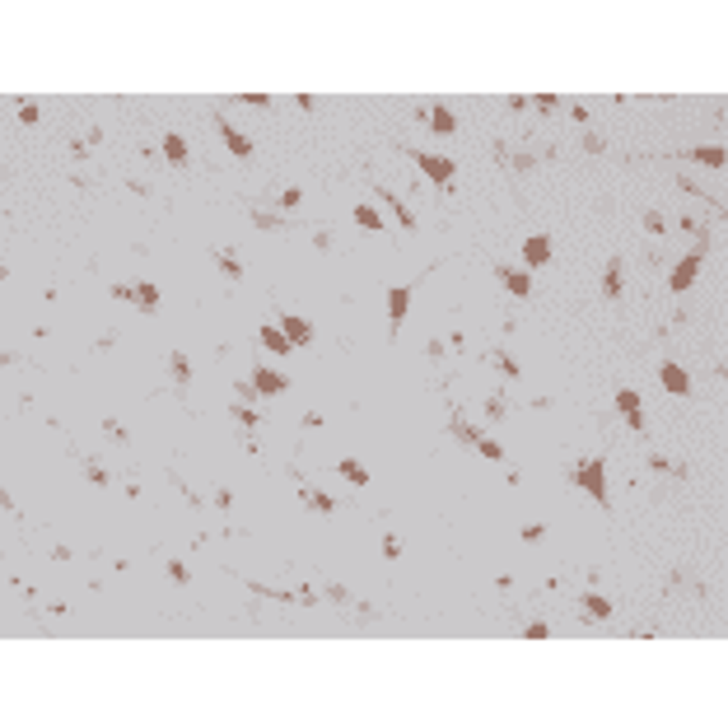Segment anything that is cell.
Listing matches in <instances>:
<instances>
[{
	"label": "cell",
	"instance_id": "cell-1",
	"mask_svg": "<svg viewBox=\"0 0 728 728\" xmlns=\"http://www.w3.org/2000/svg\"><path fill=\"white\" fill-rule=\"evenodd\" d=\"M603 472H607V458H589V463H574V467H570V481L579 486V490H589L598 504H607V481H603Z\"/></svg>",
	"mask_w": 728,
	"mask_h": 728
},
{
	"label": "cell",
	"instance_id": "cell-2",
	"mask_svg": "<svg viewBox=\"0 0 728 728\" xmlns=\"http://www.w3.org/2000/svg\"><path fill=\"white\" fill-rule=\"evenodd\" d=\"M700 266H705V233H700V243L691 252H686L682 262L672 266V276H667V290H672V295H682V290H691V280L700 276Z\"/></svg>",
	"mask_w": 728,
	"mask_h": 728
},
{
	"label": "cell",
	"instance_id": "cell-3",
	"mask_svg": "<svg viewBox=\"0 0 728 728\" xmlns=\"http://www.w3.org/2000/svg\"><path fill=\"white\" fill-rule=\"evenodd\" d=\"M112 299H131L140 313H155L159 309V285L140 280V285H112Z\"/></svg>",
	"mask_w": 728,
	"mask_h": 728
},
{
	"label": "cell",
	"instance_id": "cell-4",
	"mask_svg": "<svg viewBox=\"0 0 728 728\" xmlns=\"http://www.w3.org/2000/svg\"><path fill=\"white\" fill-rule=\"evenodd\" d=\"M411 290L416 285H387V336H397L406 309H411Z\"/></svg>",
	"mask_w": 728,
	"mask_h": 728
},
{
	"label": "cell",
	"instance_id": "cell-5",
	"mask_svg": "<svg viewBox=\"0 0 728 728\" xmlns=\"http://www.w3.org/2000/svg\"><path fill=\"white\" fill-rule=\"evenodd\" d=\"M406 155L416 159V169L425 173V178H434V183H449L453 173H458V164L444 159V155H425V150H406Z\"/></svg>",
	"mask_w": 728,
	"mask_h": 728
},
{
	"label": "cell",
	"instance_id": "cell-6",
	"mask_svg": "<svg viewBox=\"0 0 728 728\" xmlns=\"http://www.w3.org/2000/svg\"><path fill=\"white\" fill-rule=\"evenodd\" d=\"M276 327H280V332H285L295 346H309V341H313V323H309V318H299V313H280Z\"/></svg>",
	"mask_w": 728,
	"mask_h": 728
},
{
	"label": "cell",
	"instance_id": "cell-7",
	"mask_svg": "<svg viewBox=\"0 0 728 728\" xmlns=\"http://www.w3.org/2000/svg\"><path fill=\"white\" fill-rule=\"evenodd\" d=\"M495 280L509 290L513 299H527L532 295V280H527V271H513V266H495Z\"/></svg>",
	"mask_w": 728,
	"mask_h": 728
},
{
	"label": "cell",
	"instance_id": "cell-8",
	"mask_svg": "<svg viewBox=\"0 0 728 728\" xmlns=\"http://www.w3.org/2000/svg\"><path fill=\"white\" fill-rule=\"evenodd\" d=\"M658 383H663L672 397H686V392H691V378L682 373V364H667V359L658 364Z\"/></svg>",
	"mask_w": 728,
	"mask_h": 728
},
{
	"label": "cell",
	"instance_id": "cell-9",
	"mask_svg": "<svg viewBox=\"0 0 728 728\" xmlns=\"http://www.w3.org/2000/svg\"><path fill=\"white\" fill-rule=\"evenodd\" d=\"M617 411L630 420V430H644V416H640V392H635V387H617Z\"/></svg>",
	"mask_w": 728,
	"mask_h": 728
},
{
	"label": "cell",
	"instance_id": "cell-10",
	"mask_svg": "<svg viewBox=\"0 0 728 728\" xmlns=\"http://www.w3.org/2000/svg\"><path fill=\"white\" fill-rule=\"evenodd\" d=\"M215 131L224 136V145H229V155H238V159H252V140L243 136V131H233L224 117H215Z\"/></svg>",
	"mask_w": 728,
	"mask_h": 728
},
{
	"label": "cell",
	"instance_id": "cell-11",
	"mask_svg": "<svg viewBox=\"0 0 728 728\" xmlns=\"http://www.w3.org/2000/svg\"><path fill=\"white\" fill-rule=\"evenodd\" d=\"M252 387H257L262 397H276V392H285V387H290V378H285V373H276V369H252Z\"/></svg>",
	"mask_w": 728,
	"mask_h": 728
},
{
	"label": "cell",
	"instance_id": "cell-12",
	"mask_svg": "<svg viewBox=\"0 0 728 728\" xmlns=\"http://www.w3.org/2000/svg\"><path fill=\"white\" fill-rule=\"evenodd\" d=\"M523 262L527 266H546L551 262V238H546V233H532V238L523 243Z\"/></svg>",
	"mask_w": 728,
	"mask_h": 728
},
{
	"label": "cell",
	"instance_id": "cell-13",
	"mask_svg": "<svg viewBox=\"0 0 728 728\" xmlns=\"http://www.w3.org/2000/svg\"><path fill=\"white\" fill-rule=\"evenodd\" d=\"M449 434L458 439V444H467V449H477V439H481V430L477 425H467V416L453 406V416H449Z\"/></svg>",
	"mask_w": 728,
	"mask_h": 728
},
{
	"label": "cell",
	"instance_id": "cell-14",
	"mask_svg": "<svg viewBox=\"0 0 728 728\" xmlns=\"http://www.w3.org/2000/svg\"><path fill=\"white\" fill-rule=\"evenodd\" d=\"M621 276H626V257H612V262H607V271H603V295L607 299H621Z\"/></svg>",
	"mask_w": 728,
	"mask_h": 728
},
{
	"label": "cell",
	"instance_id": "cell-15",
	"mask_svg": "<svg viewBox=\"0 0 728 728\" xmlns=\"http://www.w3.org/2000/svg\"><path fill=\"white\" fill-rule=\"evenodd\" d=\"M373 192L383 196V206H387V210H392V215L402 219V229H416V215H411V210H406V206H402V196H392V192H387V187H378V183H373Z\"/></svg>",
	"mask_w": 728,
	"mask_h": 728
},
{
	"label": "cell",
	"instance_id": "cell-16",
	"mask_svg": "<svg viewBox=\"0 0 728 728\" xmlns=\"http://www.w3.org/2000/svg\"><path fill=\"white\" fill-rule=\"evenodd\" d=\"M262 346L271 350V355H290V346H295V341H290L280 327H262Z\"/></svg>",
	"mask_w": 728,
	"mask_h": 728
},
{
	"label": "cell",
	"instance_id": "cell-17",
	"mask_svg": "<svg viewBox=\"0 0 728 728\" xmlns=\"http://www.w3.org/2000/svg\"><path fill=\"white\" fill-rule=\"evenodd\" d=\"M336 472H341L350 486H369V467L355 463V458H341V463H336Z\"/></svg>",
	"mask_w": 728,
	"mask_h": 728
},
{
	"label": "cell",
	"instance_id": "cell-18",
	"mask_svg": "<svg viewBox=\"0 0 728 728\" xmlns=\"http://www.w3.org/2000/svg\"><path fill=\"white\" fill-rule=\"evenodd\" d=\"M169 373L178 378V387H183L187 378H192V359H187L183 350H169Z\"/></svg>",
	"mask_w": 728,
	"mask_h": 728
},
{
	"label": "cell",
	"instance_id": "cell-19",
	"mask_svg": "<svg viewBox=\"0 0 728 728\" xmlns=\"http://www.w3.org/2000/svg\"><path fill=\"white\" fill-rule=\"evenodd\" d=\"M686 159H696V164H710V169H724V150H719V145H705V150H686Z\"/></svg>",
	"mask_w": 728,
	"mask_h": 728
},
{
	"label": "cell",
	"instance_id": "cell-20",
	"mask_svg": "<svg viewBox=\"0 0 728 728\" xmlns=\"http://www.w3.org/2000/svg\"><path fill=\"white\" fill-rule=\"evenodd\" d=\"M299 495H304V504H309V509H318V513H332V509H336V499L323 495V490H309V486H304Z\"/></svg>",
	"mask_w": 728,
	"mask_h": 728
},
{
	"label": "cell",
	"instance_id": "cell-21",
	"mask_svg": "<svg viewBox=\"0 0 728 728\" xmlns=\"http://www.w3.org/2000/svg\"><path fill=\"white\" fill-rule=\"evenodd\" d=\"M355 224H359V229H373V233H378V229H383V215H378L373 206L359 201V206H355Z\"/></svg>",
	"mask_w": 728,
	"mask_h": 728
},
{
	"label": "cell",
	"instance_id": "cell-22",
	"mask_svg": "<svg viewBox=\"0 0 728 728\" xmlns=\"http://www.w3.org/2000/svg\"><path fill=\"white\" fill-rule=\"evenodd\" d=\"M584 612L598 617V621H607V617H612V603H607L603 593H584Z\"/></svg>",
	"mask_w": 728,
	"mask_h": 728
},
{
	"label": "cell",
	"instance_id": "cell-23",
	"mask_svg": "<svg viewBox=\"0 0 728 728\" xmlns=\"http://www.w3.org/2000/svg\"><path fill=\"white\" fill-rule=\"evenodd\" d=\"M164 155H169L173 164H187V140L178 136V131H169V136H164Z\"/></svg>",
	"mask_w": 728,
	"mask_h": 728
},
{
	"label": "cell",
	"instance_id": "cell-24",
	"mask_svg": "<svg viewBox=\"0 0 728 728\" xmlns=\"http://www.w3.org/2000/svg\"><path fill=\"white\" fill-rule=\"evenodd\" d=\"M84 481H89V486H108V467L98 463V458H84Z\"/></svg>",
	"mask_w": 728,
	"mask_h": 728
},
{
	"label": "cell",
	"instance_id": "cell-25",
	"mask_svg": "<svg viewBox=\"0 0 728 728\" xmlns=\"http://www.w3.org/2000/svg\"><path fill=\"white\" fill-rule=\"evenodd\" d=\"M490 364H495L504 378H518V359H513L509 350H490Z\"/></svg>",
	"mask_w": 728,
	"mask_h": 728
},
{
	"label": "cell",
	"instance_id": "cell-26",
	"mask_svg": "<svg viewBox=\"0 0 728 728\" xmlns=\"http://www.w3.org/2000/svg\"><path fill=\"white\" fill-rule=\"evenodd\" d=\"M215 266H219V271H224L229 280H238V276H243V266H238V257H233L229 248H224V252H215Z\"/></svg>",
	"mask_w": 728,
	"mask_h": 728
},
{
	"label": "cell",
	"instance_id": "cell-27",
	"mask_svg": "<svg viewBox=\"0 0 728 728\" xmlns=\"http://www.w3.org/2000/svg\"><path fill=\"white\" fill-rule=\"evenodd\" d=\"M477 453H481V458H490V463H504V449H499L495 439H486V434L477 439Z\"/></svg>",
	"mask_w": 728,
	"mask_h": 728
},
{
	"label": "cell",
	"instance_id": "cell-28",
	"mask_svg": "<svg viewBox=\"0 0 728 728\" xmlns=\"http://www.w3.org/2000/svg\"><path fill=\"white\" fill-rule=\"evenodd\" d=\"M252 224H257V229H285V224H290V219H280V215H266V210H252Z\"/></svg>",
	"mask_w": 728,
	"mask_h": 728
},
{
	"label": "cell",
	"instance_id": "cell-29",
	"mask_svg": "<svg viewBox=\"0 0 728 728\" xmlns=\"http://www.w3.org/2000/svg\"><path fill=\"white\" fill-rule=\"evenodd\" d=\"M430 126H434V131H444V136H449V131H453V126H458V122H453V112H449V108H434V112H430Z\"/></svg>",
	"mask_w": 728,
	"mask_h": 728
},
{
	"label": "cell",
	"instance_id": "cell-30",
	"mask_svg": "<svg viewBox=\"0 0 728 728\" xmlns=\"http://www.w3.org/2000/svg\"><path fill=\"white\" fill-rule=\"evenodd\" d=\"M229 411H233V420H243L248 430H257V411H248V406H243V402H233Z\"/></svg>",
	"mask_w": 728,
	"mask_h": 728
},
{
	"label": "cell",
	"instance_id": "cell-31",
	"mask_svg": "<svg viewBox=\"0 0 728 728\" xmlns=\"http://www.w3.org/2000/svg\"><path fill=\"white\" fill-rule=\"evenodd\" d=\"M402 556V537H392V532H387L383 537V560H397Z\"/></svg>",
	"mask_w": 728,
	"mask_h": 728
},
{
	"label": "cell",
	"instance_id": "cell-32",
	"mask_svg": "<svg viewBox=\"0 0 728 728\" xmlns=\"http://www.w3.org/2000/svg\"><path fill=\"white\" fill-rule=\"evenodd\" d=\"M169 579H173V584H187V579H192V570H187L183 560H169Z\"/></svg>",
	"mask_w": 728,
	"mask_h": 728
},
{
	"label": "cell",
	"instance_id": "cell-33",
	"mask_svg": "<svg viewBox=\"0 0 728 728\" xmlns=\"http://www.w3.org/2000/svg\"><path fill=\"white\" fill-rule=\"evenodd\" d=\"M313 248H318V252L332 248V229H313Z\"/></svg>",
	"mask_w": 728,
	"mask_h": 728
},
{
	"label": "cell",
	"instance_id": "cell-34",
	"mask_svg": "<svg viewBox=\"0 0 728 728\" xmlns=\"http://www.w3.org/2000/svg\"><path fill=\"white\" fill-rule=\"evenodd\" d=\"M486 416H490V420H499V416H504V397H499V392L490 397V402H486Z\"/></svg>",
	"mask_w": 728,
	"mask_h": 728
},
{
	"label": "cell",
	"instance_id": "cell-35",
	"mask_svg": "<svg viewBox=\"0 0 728 728\" xmlns=\"http://www.w3.org/2000/svg\"><path fill=\"white\" fill-rule=\"evenodd\" d=\"M238 103H248V108H271V98H266V93H243Z\"/></svg>",
	"mask_w": 728,
	"mask_h": 728
},
{
	"label": "cell",
	"instance_id": "cell-36",
	"mask_svg": "<svg viewBox=\"0 0 728 728\" xmlns=\"http://www.w3.org/2000/svg\"><path fill=\"white\" fill-rule=\"evenodd\" d=\"M280 206H285V210H295V206H299V187H285V192H280Z\"/></svg>",
	"mask_w": 728,
	"mask_h": 728
},
{
	"label": "cell",
	"instance_id": "cell-37",
	"mask_svg": "<svg viewBox=\"0 0 728 728\" xmlns=\"http://www.w3.org/2000/svg\"><path fill=\"white\" fill-rule=\"evenodd\" d=\"M103 430L112 434V444H126V430H122V425H117V420H103Z\"/></svg>",
	"mask_w": 728,
	"mask_h": 728
},
{
	"label": "cell",
	"instance_id": "cell-38",
	"mask_svg": "<svg viewBox=\"0 0 728 728\" xmlns=\"http://www.w3.org/2000/svg\"><path fill=\"white\" fill-rule=\"evenodd\" d=\"M644 229H649V233H663V215H658V210H649V215H644Z\"/></svg>",
	"mask_w": 728,
	"mask_h": 728
},
{
	"label": "cell",
	"instance_id": "cell-39",
	"mask_svg": "<svg viewBox=\"0 0 728 728\" xmlns=\"http://www.w3.org/2000/svg\"><path fill=\"white\" fill-rule=\"evenodd\" d=\"M532 103H537V108H542V112H551V108H556V103H560V98H556V93H537Z\"/></svg>",
	"mask_w": 728,
	"mask_h": 728
},
{
	"label": "cell",
	"instance_id": "cell-40",
	"mask_svg": "<svg viewBox=\"0 0 728 728\" xmlns=\"http://www.w3.org/2000/svg\"><path fill=\"white\" fill-rule=\"evenodd\" d=\"M233 397H243V402H248V397H257V387H252V383H243V378H238V383H233Z\"/></svg>",
	"mask_w": 728,
	"mask_h": 728
},
{
	"label": "cell",
	"instance_id": "cell-41",
	"mask_svg": "<svg viewBox=\"0 0 728 728\" xmlns=\"http://www.w3.org/2000/svg\"><path fill=\"white\" fill-rule=\"evenodd\" d=\"M523 635H527V640H546V621H532V626H527Z\"/></svg>",
	"mask_w": 728,
	"mask_h": 728
},
{
	"label": "cell",
	"instance_id": "cell-42",
	"mask_svg": "<svg viewBox=\"0 0 728 728\" xmlns=\"http://www.w3.org/2000/svg\"><path fill=\"white\" fill-rule=\"evenodd\" d=\"M649 467H653V472H672V463H667L663 453H649Z\"/></svg>",
	"mask_w": 728,
	"mask_h": 728
},
{
	"label": "cell",
	"instance_id": "cell-43",
	"mask_svg": "<svg viewBox=\"0 0 728 728\" xmlns=\"http://www.w3.org/2000/svg\"><path fill=\"white\" fill-rule=\"evenodd\" d=\"M327 598H332V603H346V598H350V593H346L341 584H327Z\"/></svg>",
	"mask_w": 728,
	"mask_h": 728
},
{
	"label": "cell",
	"instance_id": "cell-44",
	"mask_svg": "<svg viewBox=\"0 0 728 728\" xmlns=\"http://www.w3.org/2000/svg\"><path fill=\"white\" fill-rule=\"evenodd\" d=\"M542 532H546L542 523H527V527H523V542H537V537H542Z\"/></svg>",
	"mask_w": 728,
	"mask_h": 728
},
{
	"label": "cell",
	"instance_id": "cell-45",
	"mask_svg": "<svg viewBox=\"0 0 728 728\" xmlns=\"http://www.w3.org/2000/svg\"><path fill=\"white\" fill-rule=\"evenodd\" d=\"M19 122L33 126V122H38V108H33V103H24V108H19Z\"/></svg>",
	"mask_w": 728,
	"mask_h": 728
}]
</instances>
